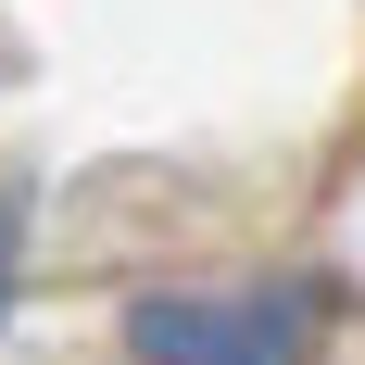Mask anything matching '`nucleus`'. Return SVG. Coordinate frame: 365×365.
Masks as SVG:
<instances>
[{
  "mask_svg": "<svg viewBox=\"0 0 365 365\" xmlns=\"http://www.w3.org/2000/svg\"><path fill=\"white\" fill-rule=\"evenodd\" d=\"M139 365H302L315 353V290H151L126 302Z\"/></svg>",
  "mask_w": 365,
  "mask_h": 365,
  "instance_id": "nucleus-1",
  "label": "nucleus"
}]
</instances>
